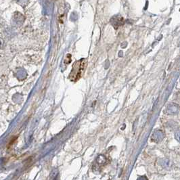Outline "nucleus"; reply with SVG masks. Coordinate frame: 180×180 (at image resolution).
Wrapping results in <instances>:
<instances>
[{
	"mask_svg": "<svg viewBox=\"0 0 180 180\" xmlns=\"http://www.w3.org/2000/svg\"><path fill=\"white\" fill-rule=\"evenodd\" d=\"M87 60L86 58H81V60L74 63L68 79L71 81H76L80 79L84 74L87 67Z\"/></svg>",
	"mask_w": 180,
	"mask_h": 180,
	"instance_id": "1",
	"label": "nucleus"
},
{
	"mask_svg": "<svg viewBox=\"0 0 180 180\" xmlns=\"http://www.w3.org/2000/svg\"><path fill=\"white\" fill-rule=\"evenodd\" d=\"M4 40L0 38V48H2V47L4 46Z\"/></svg>",
	"mask_w": 180,
	"mask_h": 180,
	"instance_id": "2",
	"label": "nucleus"
},
{
	"mask_svg": "<svg viewBox=\"0 0 180 180\" xmlns=\"http://www.w3.org/2000/svg\"><path fill=\"white\" fill-rule=\"evenodd\" d=\"M137 180H148V179L145 176H142V177H139V178L137 179Z\"/></svg>",
	"mask_w": 180,
	"mask_h": 180,
	"instance_id": "3",
	"label": "nucleus"
}]
</instances>
